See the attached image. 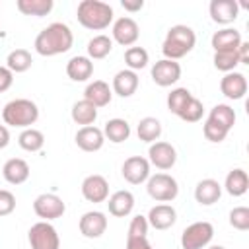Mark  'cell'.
<instances>
[{"label":"cell","instance_id":"7bdbcfd3","mask_svg":"<svg viewBox=\"0 0 249 249\" xmlns=\"http://www.w3.org/2000/svg\"><path fill=\"white\" fill-rule=\"evenodd\" d=\"M126 249H154L146 235H126Z\"/></svg>","mask_w":249,"mask_h":249},{"label":"cell","instance_id":"b9f144b4","mask_svg":"<svg viewBox=\"0 0 249 249\" xmlns=\"http://www.w3.org/2000/svg\"><path fill=\"white\" fill-rule=\"evenodd\" d=\"M16 210V196L6 191V189H0V216H8Z\"/></svg>","mask_w":249,"mask_h":249},{"label":"cell","instance_id":"ac0fdd59","mask_svg":"<svg viewBox=\"0 0 249 249\" xmlns=\"http://www.w3.org/2000/svg\"><path fill=\"white\" fill-rule=\"evenodd\" d=\"M241 33L233 27H224L220 31H216L212 35V49L214 53H231V51H237V47L241 45Z\"/></svg>","mask_w":249,"mask_h":249},{"label":"cell","instance_id":"484cf974","mask_svg":"<svg viewBox=\"0 0 249 249\" xmlns=\"http://www.w3.org/2000/svg\"><path fill=\"white\" fill-rule=\"evenodd\" d=\"M224 189H226L231 196H243V195L247 193V189H249V177H247V171H243L241 167L231 169V171L226 175Z\"/></svg>","mask_w":249,"mask_h":249},{"label":"cell","instance_id":"d4e9b609","mask_svg":"<svg viewBox=\"0 0 249 249\" xmlns=\"http://www.w3.org/2000/svg\"><path fill=\"white\" fill-rule=\"evenodd\" d=\"M66 74L74 82H86L93 74V62L88 56H72L66 62Z\"/></svg>","mask_w":249,"mask_h":249},{"label":"cell","instance_id":"f1b7e54d","mask_svg":"<svg viewBox=\"0 0 249 249\" xmlns=\"http://www.w3.org/2000/svg\"><path fill=\"white\" fill-rule=\"evenodd\" d=\"M136 134H138V140L154 144L161 136V123L156 117H144L136 126Z\"/></svg>","mask_w":249,"mask_h":249},{"label":"cell","instance_id":"30bf717a","mask_svg":"<svg viewBox=\"0 0 249 249\" xmlns=\"http://www.w3.org/2000/svg\"><path fill=\"white\" fill-rule=\"evenodd\" d=\"M121 171H123V177L130 185H140V183L148 181V177H150V161L142 156H130L124 160Z\"/></svg>","mask_w":249,"mask_h":249},{"label":"cell","instance_id":"c3c4849f","mask_svg":"<svg viewBox=\"0 0 249 249\" xmlns=\"http://www.w3.org/2000/svg\"><path fill=\"white\" fill-rule=\"evenodd\" d=\"M208 249H226L224 245H212V247H208Z\"/></svg>","mask_w":249,"mask_h":249},{"label":"cell","instance_id":"bcb514c9","mask_svg":"<svg viewBox=\"0 0 249 249\" xmlns=\"http://www.w3.org/2000/svg\"><path fill=\"white\" fill-rule=\"evenodd\" d=\"M237 56H239V64H249V43L241 41V45L237 47Z\"/></svg>","mask_w":249,"mask_h":249},{"label":"cell","instance_id":"8d00e7d4","mask_svg":"<svg viewBox=\"0 0 249 249\" xmlns=\"http://www.w3.org/2000/svg\"><path fill=\"white\" fill-rule=\"evenodd\" d=\"M204 115V105L200 99L196 97H191L189 103L183 107V111L179 113V119H183L185 123H198Z\"/></svg>","mask_w":249,"mask_h":249},{"label":"cell","instance_id":"5bb4252c","mask_svg":"<svg viewBox=\"0 0 249 249\" xmlns=\"http://www.w3.org/2000/svg\"><path fill=\"white\" fill-rule=\"evenodd\" d=\"M138 35H140V27L138 23L128 18V16H123L119 18L115 23H113V39L123 45V47H130L138 41Z\"/></svg>","mask_w":249,"mask_h":249},{"label":"cell","instance_id":"ba28073f","mask_svg":"<svg viewBox=\"0 0 249 249\" xmlns=\"http://www.w3.org/2000/svg\"><path fill=\"white\" fill-rule=\"evenodd\" d=\"M66 210V204L60 196L53 195V193H43L39 195L35 200H33V212L43 218L45 222L49 220H54V218H60Z\"/></svg>","mask_w":249,"mask_h":249},{"label":"cell","instance_id":"2e32d148","mask_svg":"<svg viewBox=\"0 0 249 249\" xmlns=\"http://www.w3.org/2000/svg\"><path fill=\"white\" fill-rule=\"evenodd\" d=\"M220 91L228 99H241L247 93V78L241 72H228L220 80Z\"/></svg>","mask_w":249,"mask_h":249},{"label":"cell","instance_id":"9a60e30c","mask_svg":"<svg viewBox=\"0 0 249 249\" xmlns=\"http://www.w3.org/2000/svg\"><path fill=\"white\" fill-rule=\"evenodd\" d=\"M210 18L212 21L220 25H228L237 19L239 16V4L235 0H212L210 2Z\"/></svg>","mask_w":249,"mask_h":249},{"label":"cell","instance_id":"52a82bcc","mask_svg":"<svg viewBox=\"0 0 249 249\" xmlns=\"http://www.w3.org/2000/svg\"><path fill=\"white\" fill-rule=\"evenodd\" d=\"M27 239H29L31 249H60V237H58L54 226H51L45 220H41L29 228Z\"/></svg>","mask_w":249,"mask_h":249},{"label":"cell","instance_id":"8992f818","mask_svg":"<svg viewBox=\"0 0 249 249\" xmlns=\"http://www.w3.org/2000/svg\"><path fill=\"white\" fill-rule=\"evenodd\" d=\"M214 237V226L210 222H193L181 233L183 249H204Z\"/></svg>","mask_w":249,"mask_h":249},{"label":"cell","instance_id":"cb8c5ba5","mask_svg":"<svg viewBox=\"0 0 249 249\" xmlns=\"http://www.w3.org/2000/svg\"><path fill=\"white\" fill-rule=\"evenodd\" d=\"M138 89V74L124 68V70H119L113 78V91L121 97H130L132 93H136Z\"/></svg>","mask_w":249,"mask_h":249},{"label":"cell","instance_id":"7a4b0ae2","mask_svg":"<svg viewBox=\"0 0 249 249\" xmlns=\"http://www.w3.org/2000/svg\"><path fill=\"white\" fill-rule=\"evenodd\" d=\"M76 18L82 27L101 31L113 21V8L101 0H82L76 10Z\"/></svg>","mask_w":249,"mask_h":249},{"label":"cell","instance_id":"d6986e66","mask_svg":"<svg viewBox=\"0 0 249 249\" xmlns=\"http://www.w3.org/2000/svg\"><path fill=\"white\" fill-rule=\"evenodd\" d=\"M111 97H113V89L109 88V84L107 82H103V80H93V82H89L88 86H86V89H84V99L86 101H89L93 107H105V105H109L111 103Z\"/></svg>","mask_w":249,"mask_h":249},{"label":"cell","instance_id":"7dc6e473","mask_svg":"<svg viewBox=\"0 0 249 249\" xmlns=\"http://www.w3.org/2000/svg\"><path fill=\"white\" fill-rule=\"evenodd\" d=\"M8 144H10V130H8V126L0 124V150L6 148Z\"/></svg>","mask_w":249,"mask_h":249},{"label":"cell","instance_id":"603a6c76","mask_svg":"<svg viewBox=\"0 0 249 249\" xmlns=\"http://www.w3.org/2000/svg\"><path fill=\"white\" fill-rule=\"evenodd\" d=\"M107 208H109V214L117 218H124L134 208V195L130 191H117L107 198Z\"/></svg>","mask_w":249,"mask_h":249},{"label":"cell","instance_id":"d6a6232c","mask_svg":"<svg viewBox=\"0 0 249 249\" xmlns=\"http://www.w3.org/2000/svg\"><path fill=\"white\" fill-rule=\"evenodd\" d=\"M208 119L214 121L216 124L224 126L226 130H231L233 124H235V111H233L230 105H226V103H218V105H214V107L210 109Z\"/></svg>","mask_w":249,"mask_h":249},{"label":"cell","instance_id":"f546056e","mask_svg":"<svg viewBox=\"0 0 249 249\" xmlns=\"http://www.w3.org/2000/svg\"><path fill=\"white\" fill-rule=\"evenodd\" d=\"M31 64H33V58H31V53L29 51H25V49H14L10 54H8V58H6V68L14 74H19V72H25V70H29L31 68Z\"/></svg>","mask_w":249,"mask_h":249},{"label":"cell","instance_id":"d590c367","mask_svg":"<svg viewBox=\"0 0 249 249\" xmlns=\"http://www.w3.org/2000/svg\"><path fill=\"white\" fill-rule=\"evenodd\" d=\"M124 62L132 72L142 70L148 64V51L144 47H128L124 53Z\"/></svg>","mask_w":249,"mask_h":249},{"label":"cell","instance_id":"6da1fadb","mask_svg":"<svg viewBox=\"0 0 249 249\" xmlns=\"http://www.w3.org/2000/svg\"><path fill=\"white\" fill-rule=\"evenodd\" d=\"M72 43H74V35L70 27L62 21H54L47 25L43 31H39L33 47L41 56H56L70 51Z\"/></svg>","mask_w":249,"mask_h":249},{"label":"cell","instance_id":"3957f363","mask_svg":"<svg viewBox=\"0 0 249 249\" xmlns=\"http://www.w3.org/2000/svg\"><path fill=\"white\" fill-rule=\"evenodd\" d=\"M195 43H196L195 31L189 25L177 23V25L169 27V31L163 39V45H161V53L169 60H179L195 49Z\"/></svg>","mask_w":249,"mask_h":249},{"label":"cell","instance_id":"277c9868","mask_svg":"<svg viewBox=\"0 0 249 249\" xmlns=\"http://www.w3.org/2000/svg\"><path fill=\"white\" fill-rule=\"evenodd\" d=\"M2 119L6 124L10 126H19V128H29L31 124H35V121L39 119V107L25 97L19 99H12L4 105L2 109Z\"/></svg>","mask_w":249,"mask_h":249},{"label":"cell","instance_id":"4316f807","mask_svg":"<svg viewBox=\"0 0 249 249\" xmlns=\"http://www.w3.org/2000/svg\"><path fill=\"white\" fill-rule=\"evenodd\" d=\"M103 136L113 144H121L130 136V124L124 119H109L103 126Z\"/></svg>","mask_w":249,"mask_h":249},{"label":"cell","instance_id":"e575fe53","mask_svg":"<svg viewBox=\"0 0 249 249\" xmlns=\"http://www.w3.org/2000/svg\"><path fill=\"white\" fill-rule=\"evenodd\" d=\"M193 97V93L187 88H175L167 93V109L179 117V113L183 111V107L189 103V99Z\"/></svg>","mask_w":249,"mask_h":249},{"label":"cell","instance_id":"60d3db41","mask_svg":"<svg viewBox=\"0 0 249 249\" xmlns=\"http://www.w3.org/2000/svg\"><path fill=\"white\" fill-rule=\"evenodd\" d=\"M148 220H146V216H142V214H138V216H134L132 220H130V224H128V233L126 235H146L148 233Z\"/></svg>","mask_w":249,"mask_h":249},{"label":"cell","instance_id":"7c38bea8","mask_svg":"<svg viewBox=\"0 0 249 249\" xmlns=\"http://www.w3.org/2000/svg\"><path fill=\"white\" fill-rule=\"evenodd\" d=\"M148 156H150V163L156 165L158 169H171L177 161V152L175 148L169 144V142H163V140H158L150 146L148 150Z\"/></svg>","mask_w":249,"mask_h":249},{"label":"cell","instance_id":"74e56055","mask_svg":"<svg viewBox=\"0 0 249 249\" xmlns=\"http://www.w3.org/2000/svg\"><path fill=\"white\" fill-rule=\"evenodd\" d=\"M239 64V56H237V51H231V53H214V66L222 72H233L235 66Z\"/></svg>","mask_w":249,"mask_h":249},{"label":"cell","instance_id":"4dcf8cb0","mask_svg":"<svg viewBox=\"0 0 249 249\" xmlns=\"http://www.w3.org/2000/svg\"><path fill=\"white\" fill-rule=\"evenodd\" d=\"M16 6H18V10H19L21 14H25V16L43 18V16H47V14L53 10L54 2H53V0H18Z\"/></svg>","mask_w":249,"mask_h":249},{"label":"cell","instance_id":"e0dca14e","mask_svg":"<svg viewBox=\"0 0 249 249\" xmlns=\"http://www.w3.org/2000/svg\"><path fill=\"white\" fill-rule=\"evenodd\" d=\"M76 144L80 150L84 152H97L103 148L105 144V136H103V130L89 124V126H82L78 132H76Z\"/></svg>","mask_w":249,"mask_h":249},{"label":"cell","instance_id":"7402d4cb","mask_svg":"<svg viewBox=\"0 0 249 249\" xmlns=\"http://www.w3.org/2000/svg\"><path fill=\"white\" fill-rule=\"evenodd\" d=\"M2 175L10 185H21L29 179V165L21 158H10L2 167Z\"/></svg>","mask_w":249,"mask_h":249},{"label":"cell","instance_id":"1f68e13d","mask_svg":"<svg viewBox=\"0 0 249 249\" xmlns=\"http://www.w3.org/2000/svg\"><path fill=\"white\" fill-rule=\"evenodd\" d=\"M113 51V39L107 35H95L88 43V58L89 60H99L105 58Z\"/></svg>","mask_w":249,"mask_h":249},{"label":"cell","instance_id":"ffe728a7","mask_svg":"<svg viewBox=\"0 0 249 249\" xmlns=\"http://www.w3.org/2000/svg\"><path fill=\"white\" fill-rule=\"evenodd\" d=\"M146 220H148V226H152L156 230H167L175 224L177 212L171 204H156L150 208Z\"/></svg>","mask_w":249,"mask_h":249},{"label":"cell","instance_id":"9c48e42d","mask_svg":"<svg viewBox=\"0 0 249 249\" xmlns=\"http://www.w3.org/2000/svg\"><path fill=\"white\" fill-rule=\"evenodd\" d=\"M152 80L160 86V88H169L173 86L179 78H181V66L177 60H169V58H161L152 66Z\"/></svg>","mask_w":249,"mask_h":249},{"label":"cell","instance_id":"ee69618b","mask_svg":"<svg viewBox=\"0 0 249 249\" xmlns=\"http://www.w3.org/2000/svg\"><path fill=\"white\" fill-rule=\"evenodd\" d=\"M12 84H14V74L6 66H0V93H4L6 89H10Z\"/></svg>","mask_w":249,"mask_h":249},{"label":"cell","instance_id":"5b68a950","mask_svg":"<svg viewBox=\"0 0 249 249\" xmlns=\"http://www.w3.org/2000/svg\"><path fill=\"white\" fill-rule=\"evenodd\" d=\"M146 191L158 202H171L179 195V185H177L175 177H171L167 173H156V175L148 177Z\"/></svg>","mask_w":249,"mask_h":249},{"label":"cell","instance_id":"836d02e7","mask_svg":"<svg viewBox=\"0 0 249 249\" xmlns=\"http://www.w3.org/2000/svg\"><path fill=\"white\" fill-rule=\"evenodd\" d=\"M18 142L25 152H39L45 146V136L41 130L29 126V128H23V132L18 136Z\"/></svg>","mask_w":249,"mask_h":249},{"label":"cell","instance_id":"4fadbf2b","mask_svg":"<svg viewBox=\"0 0 249 249\" xmlns=\"http://www.w3.org/2000/svg\"><path fill=\"white\" fill-rule=\"evenodd\" d=\"M78 228H80V233H82L84 237H88V239H97V237H101V235L105 233V230H107V218H105V214L99 212V210H89V212H86V214L80 218Z\"/></svg>","mask_w":249,"mask_h":249},{"label":"cell","instance_id":"8fae6325","mask_svg":"<svg viewBox=\"0 0 249 249\" xmlns=\"http://www.w3.org/2000/svg\"><path fill=\"white\" fill-rule=\"evenodd\" d=\"M82 196L88 202H105L109 198V183L103 175H88L82 181Z\"/></svg>","mask_w":249,"mask_h":249},{"label":"cell","instance_id":"44dd1931","mask_svg":"<svg viewBox=\"0 0 249 249\" xmlns=\"http://www.w3.org/2000/svg\"><path fill=\"white\" fill-rule=\"evenodd\" d=\"M222 196V185L216 179H202L195 187V198L202 206H210L218 202Z\"/></svg>","mask_w":249,"mask_h":249},{"label":"cell","instance_id":"83f0119b","mask_svg":"<svg viewBox=\"0 0 249 249\" xmlns=\"http://www.w3.org/2000/svg\"><path fill=\"white\" fill-rule=\"evenodd\" d=\"M72 121L76 123V124H82V126H89V124H93L95 123V119H97V107H93L89 101H86V99H80V101H76L74 105H72Z\"/></svg>","mask_w":249,"mask_h":249},{"label":"cell","instance_id":"f6af8a7d","mask_svg":"<svg viewBox=\"0 0 249 249\" xmlns=\"http://www.w3.org/2000/svg\"><path fill=\"white\" fill-rule=\"evenodd\" d=\"M121 6L126 12H140L144 8V0H121Z\"/></svg>","mask_w":249,"mask_h":249},{"label":"cell","instance_id":"ab89813d","mask_svg":"<svg viewBox=\"0 0 249 249\" xmlns=\"http://www.w3.org/2000/svg\"><path fill=\"white\" fill-rule=\"evenodd\" d=\"M230 226L239 230V231L249 230V208L247 206H235L230 212Z\"/></svg>","mask_w":249,"mask_h":249},{"label":"cell","instance_id":"f35d334b","mask_svg":"<svg viewBox=\"0 0 249 249\" xmlns=\"http://www.w3.org/2000/svg\"><path fill=\"white\" fill-rule=\"evenodd\" d=\"M202 132H204V138H206V140L220 144L222 140H226V136H228V132H230V130H226L224 126H220V124H216L214 121L206 119V121H204V124H202Z\"/></svg>","mask_w":249,"mask_h":249}]
</instances>
